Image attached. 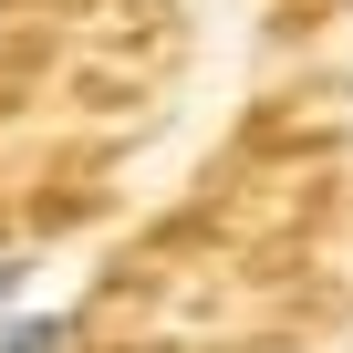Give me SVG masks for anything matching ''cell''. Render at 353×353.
I'll list each match as a JSON object with an SVG mask.
<instances>
[{
    "instance_id": "cell-1",
    "label": "cell",
    "mask_w": 353,
    "mask_h": 353,
    "mask_svg": "<svg viewBox=\"0 0 353 353\" xmlns=\"http://www.w3.org/2000/svg\"><path fill=\"white\" fill-rule=\"evenodd\" d=\"M0 353H73V312H52V301H11V312H0Z\"/></svg>"
},
{
    "instance_id": "cell-2",
    "label": "cell",
    "mask_w": 353,
    "mask_h": 353,
    "mask_svg": "<svg viewBox=\"0 0 353 353\" xmlns=\"http://www.w3.org/2000/svg\"><path fill=\"white\" fill-rule=\"evenodd\" d=\"M32 281H42V260H32V250H11V239H0V312H11V301H32Z\"/></svg>"
}]
</instances>
